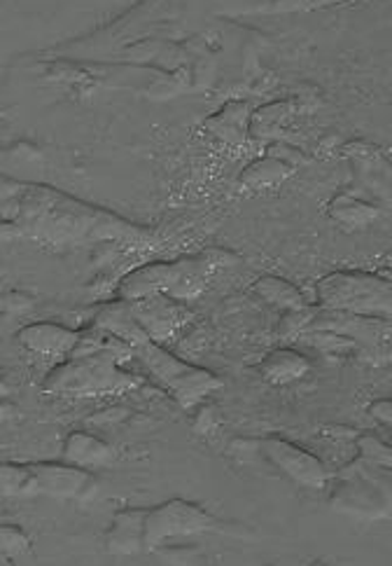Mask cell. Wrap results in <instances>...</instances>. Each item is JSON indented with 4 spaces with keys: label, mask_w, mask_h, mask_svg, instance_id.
Returning a JSON list of instances; mask_svg holds the SVG:
<instances>
[{
    "label": "cell",
    "mask_w": 392,
    "mask_h": 566,
    "mask_svg": "<svg viewBox=\"0 0 392 566\" xmlns=\"http://www.w3.org/2000/svg\"><path fill=\"white\" fill-rule=\"evenodd\" d=\"M19 342L27 352L40 358L64 360L75 352L80 335L68 328L54 326V323H33V326H27L19 333Z\"/></svg>",
    "instance_id": "12"
},
{
    "label": "cell",
    "mask_w": 392,
    "mask_h": 566,
    "mask_svg": "<svg viewBox=\"0 0 392 566\" xmlns=\"http://www.w3.org/2000/svg\"><path fill=\"white\" fill-rule=\"evenodd\" d=\"M14 412H17V408L12 406V402L8 398H0V421L10 419Z\"/></svg>",
    "instance_id": "20"
},
{
    "label": "cell",
    "mask_w": 392,
    "mask_h": 566,
    "mask_svg": "<svg viewBox=\"0 0 392 566\" xmlns=\"http://www.w3.org/2000/svg\"><path fill=\"white\" fill-rule=\"evenodd\" d=\"M255 291L266 300L272 302V305L276 307H283V310H293V312H301L304 310V297L301 293L290 286V283L283 281V279H276V276H264L262 281L255 283Z\"/></svg>",
    "instance_id": "15"
},
{
    "label": "cell",
    "mask_w": 392,
    "mask_h": 566,
    "mask_svg": "<svg viewBox=\"0 0 392 566\" xmlns=\"http://www.w3.org/2000/svg\"><path fill=\"white\" fill-rule=\"evenodd\" d=\"M0 496L6 499H31L35 496L33 473L29 463L0 461Z\"/></svg>",
    "instance_id": "14"
},
{
    "label": "cell",
    "mask_w": 392,
    "mask_h": 566,
    "mask_svg": "<svg viewBox=\"0 0 392 566\" xmlns=\"http://www.w3.org/2000/svg\"><path fill=\"white\" fill-rule=\"evenodd\" d=\"M61 461L71 463L82 471L108 469L117 461V450L110 442L89 433V431H71L61 444Z\"/></svg>",
    "instance_id": "10"
},
{
    "label": "cell",
    "mask_w": 392,
    "mask_h": 566,
    "mask_svg": "<svg viewBox=\"0 0 392 566\" xmlns=\"http://www.w3.org/2000/svg\"><path fill=\"white\" fill-rule=\"evenodd\" d=\"M218 429H220V415H218V410L213 406H209V402H201L199 415L194 419V431L199 436L211 438L213 433H218Z\"/></svg>",
    "instance_id": "18"
},
{
    "label": "cell",
    "mask_w": 392,
    "mask_h": 566,
    "mask_svg": "<svg viewBox=\"0 0 392 566\" xmlns=\"http://www.w3.org/2000/svg\"><path fill=\"white\" fill-rule=\"evenodd\" d=\"M33 553V538L19 524H0V557L24 559Z\"/></svg>",
    "instance_id": "16"
},
{
    "label": "cell",
    "mask_w": 392,
    "mask_h": 566,
    "mask_svg": "<svg viewBox=\"0 0 392 566\" xmlns=\"http://www.w3.org/2000/svg\"><path fill=\"white\" fill-rule=\"evenodd\" d=\"M255 452L269 461L283 475L308 490H322L329 484V478H332V473H329V469L314 452H308L299 448L297 442L280 436H266L255 440Z\"/></svg>",
    "instance_id": "7"
},
{
    "label": "cell",
    "mask_w": 392,
    "mask_h": 566,
    "mask_svg": "<svg viewBox=\"0 0 392 566\" xmlns=\"http://www.w3.org/2000/svg\"><path fill=\"white\" fill-rule=\"evenodd\" d=\"M308 370H311V363L295 349H276L272 354H266L259 363L262 377L274 384V387H285V384L299 381L308 375Z\"/></svg>",
    "instance_id": "13"
},
{
    "label": "cell",
    "mask_w": 392,
    "mask_h": 566,
    "mask_svg": "<svg viewBox=\"0 0 392 566\" xmlns=\"http://www.w3.org/2000/svg\"><path fill=\"white\" fill-rule=\"evenodd\" d=\"M146 511L148 509H121L110 520L103 534V548L117 557H136L146 553Z\"/></svg>",
    "instance_id": "9"
},
{
    "label": "cell",
    "mask_w": 392,
    "mask_h": 566,
    "mask_svg": "<svg viewBox=\"0 0 392 566\" xmlns=\"http://www.w3.org/2000/svg\"><path fill=\"white\" fill-rule=\"evenodd\" d=\"M35 496L82 499L94 492L96 478L89 471L71 467L66 461H31Z\"/></svg>",
    "instance_id": "8"
},
{
    "label": "cell",
    "mask_w": 392,
    "mask_h": 566,
    "mask_svg": "<svg viewBox=\"0 0 392 566\" xmlns=\"http://www.w3.org/2000/svg\"><path fill=\"white\" fill-rule=\"evenodd\" d=\"M142 305L134 310V316L138 321V326L142 333L148 335L150 342H163L169 339L182 323H184V312L173 305V302L167 295H150V297H140Z\"/></svg>",
    "instance_id": "11"
},
{
    "label": "cell",
    "mask_w": 392,
    "mask_h": 566,
    "mask_svg": "<svg viewBox=\"0 0 392 566\" xmlns=\"http://www.w3.org/2000/svg\"><path fill=\"white\" fill-rule=\"evenodd\" d=\"M329 509L367 522L388 520L392 511L390 471L371 467L360 457L329 478Z\"/></svg>",
    "instance_id": "2"
},
{
    "label": "cell",
    "mask_w": 392,
    "mask_h": 566,
    "mask_svg": "<svg viewBox=\"0 0 392 566\" xmlns=\"http://www.w3.org/2000/svg\"><path fill=\"white\" fill-rule=\"evenodd\" d=\"M306 566H329V562H327V559H322V557H318V559H311V562H308Z\"/></svg>",
    "instance_id": "21"
},
{
    "label": "cell",
    "mask_w": 392,
    "mask_h": 566,
    "mask_svg": "<svg viewBox=\"0 0 392 566\" xmlns=\"http://www.w3.org/2000/svg\"><path fill=\"white\" fill-rule=\"evenodd\" d=\"M117 352L121 347L110 345L75 352L47 375L43 391L61 398H110L134 391L138 379L117 366Z\"/></svg>",
    "instance_id": "1"
},
{
    "label": "cell",
    "mask_w": 392,
    "mask_h": 566,
    "mask_svg": "<svg viewBox=\"0 0 392 566\" xmlns=\"http://www.w3.org/2000/svg\"><path fill=\"white\" fill-rule=\"evenodd\" d=\"M218 530L220 520L201 503L169 499L146 511V553H159L171 543Z\"/></svg>",
    "instance_id": "4"
},
{
    "label": "cell",
    "mask_w": 392,
    "mask_h": 566,
    "mask_svg": "<svg viewBox=\"0 0 392 566\" xmlns=\"http://www.w3.org/2000/svg\"><path fill=\"white\" fill-rule=\"evenodd\" d=\"M367 415L374 417L381 423H390L392 421V402L388 398H379L367 408Z\"/></svg>",
    "instance_id": "19"
},
{
    "label": "cell",
    "mask_w": 392,
    "mask_h": 566,
    "mask_svg": "<svg viewBox=\"0 0 392 566\" xmlns=\"http://www.w3.org/2000/svg\"><path fill=\"white\" fill-rule=\"evenodd\" d=\"M318 300L332 312L385 316L390 312V283L371 274H332L318 283Z\"/></svg>",
    "instance_id": "5"
},
{
    "label": "cell",
    "mask_w": 392,
    "mask_h": 566,
    "mask_svg": "<svg viewBox=\"0 0 392 566\" xmlns=\"http://www.w3.org/2000/svg\"><path fill=\"white\" fill-rule=\"evenodd\" d=\"M356 450H358V457L362 461L371 463V467L390 471V467H392L390 444L385 440H381L377 433H362L356 440Z\"/></svg>",
    "instance_id": "17"
},
{
    "label": "cell",
    "mask_w": 392,
    "mask_h": 566,
    "mask_svg": "<svg viewBox=\"0 0 392 566\" xmlns=\"http://www.w3.org/2000/svg\"><path fill=\"white\" fill-rule=\"evenodd\" d=\"M138 356L142 360V366L150 370V375L184 410L199 408L201 402H205L222 389V381L218 375L205 368L190 366V363L180 360L161 345H155V342L138 347Z\"/></svg>",
    "instance_id": "3"
},
{
    "label": "cell",
    "mask_w": 392,
    "mask_h": 566,
    "mask_svg": "<svg viewBox=\"0 0 392 566\" xmlns=\"http://www.w3.org/2000/svg\"><path fill=\"white\" fill-rule=\"evenodd\" d=\"M213 262L209 258H192L171 262V265H152L142 268L124 281L121 293L134 300L150 297V295H176V297H192L197 295L205 276L213 272Z\"/></svg>",
    "instance_id": "6"
},
{
    "label": "cell",
    "mask_w": 392,
    "mask_h": 566,
    "mask_svg": "<svg viewBox=\"0 0 392 566\" xmlns=\"http://www.w3.org/2000/svg\"><path fill=\"white\" fill-rule=\"evenodd\" d=\"M0 566H19V562L8 559V557H0Z\"/></svg>",
    "instance_id": "22"
}]
</instances>
